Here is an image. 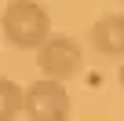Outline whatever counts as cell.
<instances>
[{
    "label": "cell",
    "instance_id": "obj_2",
    "mask_svg": "<svg viewBox=\"0 0 124 121\" xmlns=\"http://www.w3.org/2000/svg\"><path fill=\"white\" fill-rule=\"evenodd\" d=\"M22 114H26L29 121H66V117H70L66 81L40 77V81L26 84V92H22Z\"/></svg>",
    "mask_w": 124,
    "mask_h": 121
},
{
    "label": "cell",
    "instance_id": "obj_5",
    "mask_svg": "<svg viewBox=\"0 0 124 121\" xmlns=\"http://www.w3.org/2000/svg\"><path fill=\"white\" fill-rule=\"evenodd\" d=\"M22 84L11 77H0V121H15L22 114Z\"/></svg>",
    "mask_w": 124,
    "mask_h": 121
},
{
    "label": "cell",
    "instance_id": "obj_4",
    "mask_svg": "<svg viewBox=\"0 0 124 121\" xmlns=\"http://www.w3.org/2000/svg\"><path fill=\"white\" fill-rule=\"evenodd\" d=\"M91 48L99 55H109V59H120L124 55V15H99L91 22Z\"/></svg>",
    "mask_w": 124,
    "mask_h": 121
},
{
    "label": "cell",
    "instance_id": "obj_7",
    "mask_svg": "<svg viewBox=\"0 0 124 121\" xmlns=\"http://www.w3.org/2000/svg\"><path fill=\"white\" fill-rule=\"evenodd\" d=\"M120 8H124V0H120Z\"/></svg>",
    "mask_w": 124,
    "mask_h": 121
},
{
    "label": "cell",
    "instance_id": "obj_3",
    "mask_svg": "<svg viewBox=\"0 0 124 121\" xmlns=\"http://www.w3.org/2000/svg\"><path fill=\"white\" fill-rule=\"evenodd\" d=\"M37 66L44 77L55 81H70L80 74L84 66V48L70 37V33H47V40L37 48Z\"/></svg>",
    "mask_w": 124,
    "mask_h": 121
},
{
    "label": "cell",
    "instance_id": "obj_1",
    "mask_svg": "<svg viewBox=\"0 0 124 121\" xmlns=\"http://www.w3.org/2000/svg\"><path fill=\"white\" fill-rule=\"evenodd\" d=\"M0 33L11 48L33 51L51 33V15L40 8V0H11L0 15Z\"/></svg>",
    "mask_w": 124,
    "mask_h": 121
},
{
    "label": "cell",
    "instance_id": "obj_6",
    "mask_svg": "<svg viewBox=\"0 0 124 121\" xmlns=\"http://www.w3.org/2000/svg\"><path fill=\"white\" fill-rule=\"evenodd\" d=\"M117 81H120V88H124V55H120V74H117Z\"/></svg>",
    "mask_w": 124,
    "mask_h": 121
}]
</instances>
